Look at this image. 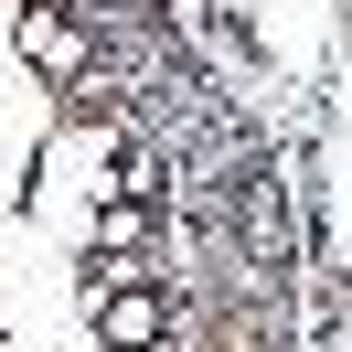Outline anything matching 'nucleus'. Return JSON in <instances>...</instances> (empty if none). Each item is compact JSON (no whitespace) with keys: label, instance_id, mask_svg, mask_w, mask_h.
I'll return each instance as SVG.
<instances>
[{"label":"nucleus","instance_id":"f257e3e1","mask_svg":"<svg viewBox=\"0 0 352 352\" xmlns=\"http://www.w3.org/2000/svg\"><path fill=\"white\" fill-rule=\"evenodd\" d=\"M96 331H107L118 352H150L160 342V299H150V288H118V299L96 288Z\"/></svg>","mask_w":352,"mask_h":352},{"label":"nucleus","instance_id":"f03ea898","mask_svg":"<svg viewBox=\"0 0 352 352\" xmlns=\"http://www.w3.org/2000/svg\"><path fill=\"white\" fill-rule=\"evenodd\" d=\"M22 43L43 54V65H75V32H65V22H43V11H22Z\"/></svg>","mask_w":352,"mask_h":352},{"label":"nucleus","instance_id":"7ed1b4c3","mask_svg":"<svg viewBox=\"0 0 352 352\" xmlns=\"http://www.w3.org/2000/svg\"><path fill=\"white\" fill-rule=\"evenodd\" d=\"M96 235H107V245H139V235H150V214H139V203H118V214H96Z\"/></svg>","mask_w":352,"mask_h":352}]
</instances>
